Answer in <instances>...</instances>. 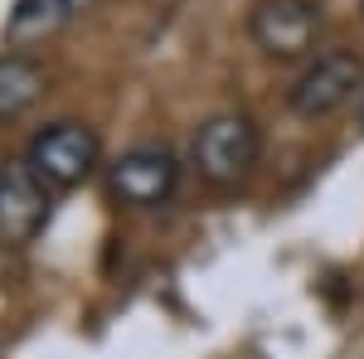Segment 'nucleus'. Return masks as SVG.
<instances>
[{"instance_id": "nucleus-1", "label": "nucleus", "mask_w": 364, "mask_h": 359, "mask_svg": "<svg viewBox=\"0 0 364 359\" xmlns=\"http://www.w3.org/2000/svg\"><path fill=\"white\" fill-rule=\"evenodd\" d=\"M262 161V127L248 112H214L204 117L190 136V166L204 185L214 190H238L248 185Z\"/></svg>"}, {"instance_id": "nucleus-2", "label": "nucleus", "mask_w": 364, "mask_h": 359, "mask_svg": "<svg viewBox=\"0 0 364 359\" xmlns=\"http://www.w3.org/2000/svg\"><path fill=\"white\" fill-rule=\"evenodd\" d=\"M321 34H326L321 0H252L248 10V39L262 58H277V63L316 58Z\"/></svg>"}, {"instance_id": "nucleus-3", "label": "nucleus", "mask_w": 364, "mask_h": 359, "mask_svg": "<svg viewBox=\"0 0 364 359\" xmlns=\"http://www.w3.org/2000/svg\"><path fill=\"white\" fill-rule=\"evenodd\" d=\"M25 161L39 180H49L58 194L87 185L102 166V136L87 122H49L44 132H34L25 146Z\"/></svg>"}, {"instance_id": "nucleus-4", "label": "nucleus", "mask_w": 364, "mask_h": 359, "mask_svg": "<svg viewBox=\"0 0 364 359\" xmlns=\"http://www.w3.org/2000/svg\"><path fill=\"white\" fill-rule=\"evenodd\" d=\"M364 87V63L355 49H326L306 58V68L296 73V83L287 87V112L301 122H326L340 107H350Z\"/></svg>"}, {"instance_id": "nucleus-5", "label": "nucleus", "mask_w": 364, "mask_h": 359, "mask_svg": "<svg viewBox=\"0 0 364 359\" xmlns=\"http://www.w3.org/2000/svg\"><path fill=\"white\" fill-rule=\"evenodd\" d=\"M102 175H107V194L122 209H161L175 199L185 166L170 146H132Z\"/></svg>"}, {"instance_id": "nucleus-6", "label": "nucleus", "mask_w": 364, "mask_h": 359, "mask_svg": "<svg viewBox=\"0 0 364 359\" xmlns=\"http://www.w3.org/2000/svg\"><path fill=\"white\" fill-rule=\"evenodd\" d=\"M58 190L39 180L29 161H10L0 170V248H29L54 219Z\"/></svg>"}, {"instance_id": "nucleus-7", "label": "nucleus", "mask_w": 364, "mask_h": 359, "mask_svg": "<svg viewBox=\"0 0 364 359\" xmlns=\"http://www.w3.org/2000/svg\"><path fill=\"white\" fill-rule=\"evenodd\" d=\"M87 5L92 0H15L5 15V39L10 44H39L63 25H73Z\"/></svg>"}, {"instance_id": "nucleus-8", "label": "nucleus", "mask_w": 364, "mask_h": 359, "mask_svg": "<svg viewBox=\"0 0 364 359\" xmlns=\"http://www.w3.org/2000/svg\"><path fill=\"white\" fill-rule=\"evenodd\" d=\"M44 97V63L29 54H0V122H20Z\"/></svg>"}, {"instance_id": "nucleus-9", "label": "nucleus", "mask_w": 364, "mask_h": 359, "mask_svg": "<svg viewBox=\"0 0 364 359\" xmlns=\"http://www.w3.org/2000/svg\"><path fill=\"white\" fill-rule=\"evenodd\" d=\"M360 10H364V0H360Z\"/></svg>"}]
</instances>
